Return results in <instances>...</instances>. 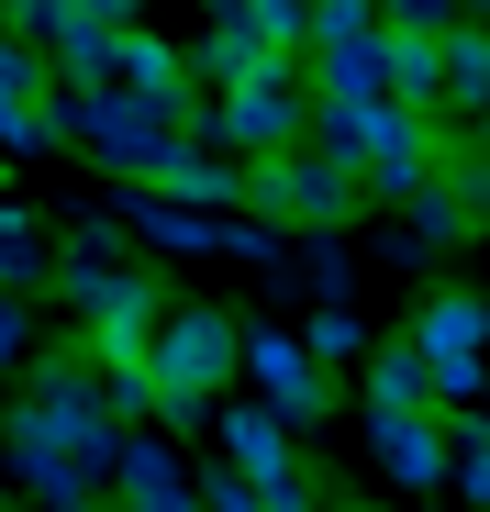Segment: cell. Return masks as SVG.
Returning <instances> with one entry per match:
<instances>
[{
	"instance_id": "cell-1",
	"label": "cell",
	"mask_w": 490,
	"mask_h": 512,
	"mask_svg": "<svg viewBox=\"0 0 490 512\" xmlns=\"http://www.w3.org/2000/svg\"><path fill=\"white\" fill-rule=\"evenodd\" d=\"M145 368H156V390H168V412H190V401L234 368V323H212V312H168V323H156V346H145Z\"/></svg>"
},
{
	"instance_id": "cell-2",
	"label": "cell",
	"mask_w": 490,
	"mask_h": 512,
	"mask_svg": "<svg viewBox=\"0 0 490 512\" xmlns=\"http://www.w3.org/2000/svg\"><path fill=\"white\" fill-rule=\"evenodd\" d=\"M413 346H424V368H435V401H468V390H479V346H490V312L446 290V301H424Z\"/></svg>"
},
{
	"instance_id": "cell-3",
	"label": "cell",
	"mask_w": 490,
	"mask_h": 512,
	"mask_svg": "<svg viewBox=\"0 0 490 512\" xmlns=\"http://www.w3.org/2000/svg\"><path fill=\"white\" fill-rule=\"evenodd\" d=\"M357 190H368V179H357L346 156H290V167L268 156V167H257V201H268L279 223H335Z\"/></svg>"
},
{
	"instance_id": "cell-4",
	"label": "cell",
	"mask_w": 490,
	"mask_h": 512,
	"mask_svg": "<svg viewBox=\"0 0 490 512\" xmlns=\"http://www.w3.org/2000/svg\"><path fill=\"white\" fill-rule=\"evenodd\" d=\"M368 446H379L390 479H446V435H435L424 401H379V412H368Z\"/></svg>"
},
{
	"instance_id": "cell-5",
	"label": "cell",
	"mask_w": 490,
	"mask_h": 512,
	"mask_svg": "<svg viewBox=\"0 0 490 512\" xmlns=\"http://www.w3.org/2000/svg\"><path fill=\"white\" fill-rule=\"evenodd\" d=\"M301 123V90H290V67L268 56V67H245L234 78V101H223V134H245V145H268V134H290Z\"/></svg>"
},
{
	"instance_id": "cell-6",
	"label": "cell",
	"mask_w": 490,
	"mask_h": 512,
	"mask_svg": "<svg viewBox=\"0 0 490 512\" xmlns=\"http://www.w3.org/2000/svg\"><path fill=\"white\" fill-rule=\"evenodd\" d=\"M279 423H290L279 401L234 423V457H245V479H257V501H301V468H290V435H279Z\"/></svg>"
},
{
	"instance_id": "cell-7",
	"label": "cell",
	"mask_w": 490,
	"mask_h": 512,
	"mask_svg": "<svg viewBox=\"0 0 490 512\" xmlns=\"http://www.w3.org/2000/svg\"><path fill=\"white\" fill-rule=\"evenodd\" d=\"M245 368H257V390H268L290 423H312V401H323V390H312V357L290 346V334H245Z\"/></svg>"
},
{
	"instance_id": "cell-8",
	"label": "cell",
	"mask_w": 490,
	"mask_h": 512,
	"mask_svg": "<svg viewBox=\"0 0 490 512\" xmlns=\"http://www.w3.org/2000/svg\"><path fill=\"white\" fill-rule=\"evenodd\" d=\"M34 112H45V56L0 45V134H34Z\"/></svg>"
},
{
	"instance_id": "cell-9",
	"label": "cell",
	"mask_w": 490,
	"mask_h": 512,
	"mask_svg": "<svg viewBox=\"0 0 490 512\" xmlns=\"http://www.w3.org/2000/svg\"><path fill=\"white\" fill-rule=\"evenodd\" d=\"M156 190H168V201H234L245 179H234L223 156H179V145H168V156H156Z\"/></svg>"
},
{
	"instance_id": "cell-10",
	"label": "cell",
	"mask_w": 490,
	"mask_h": 512,
	"mask_svg": "<svg viewBox=\"0 0 490 512\" xmlns=\"http://www.w3.org/2000/svg\"><path fill=\"white\" fill-rule=\"evenodd\" d=\"M312 45L323 56H357V45H379V12H368V0H312Z\"/></svg>"
},
{
	"instance_id": "cell-11",
	"label": "cell",
	"mask_w": 490,
	"mask_h": 512,
	"mask_svg": "<svg viewBox=\"0 0 490 512\" xmlns=\"http://www.w3.org/2000/svg\"><path fill=\"white\" fill-rule=\"evenodd\" d=\"M112 479H123V490H145V501H179V490H190V479H179L168 457H156V446H134V435H123V457H112Z\"/></svg>"
},
{
	"instance_id": "cell-12",
	"label": "cell",
	"mask_w": 490,
	"mask_h": 512,
	"mask_svg": "<svg viewBox=\"0 0 490 512\" xmlns=\"http://www.w3.org/2000/svg\"><path fill=\"white\" fill-rule=\"evenodd\" d=\"M446 90L457 101H490V34H446Z\"/></svg>"
},
{
	"instance_id": "cell-13",
	"label": "cell",
	"mask_w": 490,
	"mask_h": 512,
	"mask_svg": "<svg viewBox=\"0 0 490 512\" xmlns=\"http://www.w3.org/2000/svg\"><path fill=\"white\" fill-rule=\"evenodd\" d=\"M34 256H45V245H34V223H23V212H0V279L23 290V279H34Z\"/></svg>"
},
{
	"instance_id": "cell-14",
	"label": "cell",
	"mask_w": 490,
	"mask_h": 512,
	"mask_svg": "<svg viewBox=\"0 0 490 512\" xmlns=\"http://www.w3.org/2000/svg\"><path fill=\"white\" fill-rule=\"evenodd\" d=\"M457 446H468V457H457V490H490V423H468Z\"/></svg>"
},
{
	"instance_id": "cell-15",
	"label": "cell",
	"mask_w": 490,
	"mask_h": 512,
	"mask_svg": "<svg viewBox=\"0 0 490 512\" xmlns=\"http://www.w3.org/2000/svg\"><path fill=\"white\" fill-rule=\"evenodd\" d=\"M0 357H23V312H0Z\"/></svg>"
},
{
	"instance_id": "cell-16",
	"label": "cell",
	"mask_w": 490,
	"mask_h": 512,
	"mask_svg": "<svg viewBox=\"0 0 490 512\" xmlns=\"http://www.w3.org/2000/svg\"><path fill=\"white\" fill-rule=\"evenodd\" d=\"M90 12H101V23H112V12H134V0H90Z\"/></svg>"
},
{
	"instance_id": "cell-17",
	"label": "cell",
	"mask_w": 490,
	"mask_h": 512,
	"mask_svg": "<svg viewBox=\"0 0 490 512\" xmlns=\"http://www.w3.org/2000/svg\"><path fill=\"white\" fill-rule=\"evenodd\" d=\"M468 12H479V0H468Z\"/></svg>"
}]
</instances>
